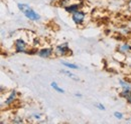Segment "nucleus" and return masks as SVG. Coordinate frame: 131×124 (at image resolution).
<instances>
[{"instance_id": "f257e3e1", "label": "nucleus", "mask_w": 131, "mask_h": 124, "mask_svg": "<svg viewBox=\"0 0 131 124\" xmlns=\"http://www.w3.org/2000/svg\"><path fill=\"white\" fill-rule=\"evenodd\" d=\"M17 8L23 15L25 16V18H27L28 20H30L32 22H37L41 19V16L39 15V13H37L28 4L17 3Z\"/></svg>"}, {"instance_id": "f03ea898", "label": "nucleus", "mask_w": 131, "mask_h": 124, "mask_svg": "<svg viewBox=\"0 0 131 124\" xmlns=\"http://www.w3.org/2000/svg\"><path fill=\"white\" fill-rule=\"evenodd\" d=\"M17 98H18V92L15 89L10 90L9 92L6 94L5 99L2 98V101H1V108H2V110H4V108L11 107L17 101Z\"/></svg>"}, {"instance_id": "7ed1b4c3", "label": "nucleus", "mask_w": 131, "mask_h": 124, "mask_svg": "<svg viewBox=\"0 0 131 124\" xmlns=\"http://www.w3.org/2000/svg\"><path fill=\"white\" fill-rule=\"evenodd\" d=\"M73 54L72 49L70 48V44L68 42H62L54 46V56L58 57H66Z\"/></svg>"}, {"instance_id": "20e7f679", "label": "nucleus", "mask_w": 131, "mask_h": 124, "mask_svg": "<svg viewBox=\"0 0 131 124\" xmlns=\"http://www.w3.org/2000/svg\"><path fill=\"white\" fill-rule=\"evenodd\" d=\"M88 17V13L83 9H80L76 12H74L73 14H71V19L73 21L74 24H76L77 26H82L86 23V19Z\"/></svg>"}, {"instance_id": "39448f33", "label": "nucleus", "mask_w": 131, "mask_h": 124, "mask_svg": "<svg viewBox=\"0 0 131 124\" xmlns=\"http://www.w3.org/2000/svg\"><path fill=\"white\" fill-rule=\"evenodd\" d=\"M13 46H14V52L15 53H24V54H27L28 50L30 49L29 46H28V43L22 37L16 38L14 40Z\"/></svg>"}, {"instance_id": "423d86ee", "label": "nucleus", "mask_w": 131, "mask_h": 124, "mask_svg": "<svg viewBox=\"0 0 131 124\" xmlns=\"http://www.w3.org/2000/svg\"><path fill=\"white\" fill-rule=\"evenodd\" d=\"M38 57L43 58V59H49L50 57H52L54 55V48L53 47H42L40 49L37 50V54Z\"/></svg>"}, {"instance_id": "0eeeda50", "label": "nucleus", "mask_w": 131, "mask_h": 124, "mask_svg": "<svg viewBox=\"0 0 131 124\" xmlns=\"http://www.w3.org/2000/svg\"><path fill=\"white\" fill-rule=\"evenodd\" d=\"M84 6H85L84 5V2H81V3H73L71 5H68V6L64 7V10H65L67 13H69V14H73L74 12H76V11H78L80 9H83Z\"/></svg>"}, {"instance_id": "6e6552de", "label": "nucleus", "mask_w": 131, "mask_h": 124, "mask_svg": "<svg viewBox=\"0 0 131 124\" xmlns=\"http://www.w3.org/2000/svg\"><path fill=\"white\" fill-rule=\"evenodd\" d=\"M116 50L120 53H123V54H128V53H131V43L129 42H123L121 44H119Z\"/></svg>"}, {"instance_id": "1a4fd4ad", "label": "nucleus", "mask_w": 131, "mask_h": 124, "mask_svg": "<svg viewBox=\"0 0 131 124\" xmlns=\"http://www.w3.org/2000/svg\"><path fill=\"white\" fill-rule=\"evenodd\" d=\"M118 83L122 90H131V82L128 79L120 78V79H118Z\"/></svg>"}, {"instance_id": "9d476101", "label": "nucleus", "mask_w": 131, "mask_h": 124, "mask_svg": "<svg viewBox=\"0 0 131 124\" xmlns=\"http://www.w3.org/2000/svg\"><path fill=\"white\" fill-rule=\"evenodd\" d=\"M119 96L126 100V102L131 105V90H121L119 92Z\"/></svg>"}, {"instance_id": "9b49d317", "label": "nucleus", "mask_w": 131, "mask_h": 124, "mask_svg": "<svg viewBox=\"0 0 131 124\" xmlns=\"http://www.w3.org/2000/svg\"><path fill=\"white\" fill-rule=\"evenodd\" d=\"M81 2H84V0H59V6L61 7H66L68 5H71L73 3H81Z\"/></svg>"}, {"instance_id": "f8f14e48", "label": "nucleus", "mask_w": 131, "mask_h": 124, "mask_svg": "<svg viewBox=\"0 0 131 124\" xmlns=\"http://www.w3.org/2000/svg\"><path fill=\"white\" fill-rule=\"evenodd\" d=\"M60 72H61V73H63V74H65L66 76H68L69 78H71V79L75 80V81H80V78L77 77V75H75L74 73H72V72L69 70V68H68V69H64V70H61Z\"/></svg>"}, {"instance_id": "ddd939ff", "label": "nucleus", "mask_w": 131, "mask_h": 124, "mask_svg": "<svg viewBox=\"0 0 131 124\" xmlns=\"http://www.w3.org/2000/svg\"><path fill=\"white\" fill-rule=\"evenodd\" d=\"M10 118H11V120L9 121L10 123H23V122H25V120L23 119L24 117L21 116V115H15V114H13Z\"/></svg>"}, {"instance_id": "4468645a", "label": "nucleus", "mask_w": 131, "mask_h": 124, "mask_svg": "<svg viewBox=\"0 0 131 124\" xmlns=\"http://www.w3.org/2000/svg\"><path fill=\"white\" fill-rule=\"evenodd\" d=\"M61 63H62V65H64L65 67L69 68V69H75V70H77V69H79V68H80L78 64H76V63H73V62L62 61Z\"/></svg>"}, {"instance_id": "2eb2a0df", "label": "nucleus", "mask_w": 131, "mask_h": 124, "mask_svg": "<svg viewBox=\"0 0 131 124\" xmlns=\"http://www.w3.org/2000/svg\"><path fill=\"white\" fill-rule=\"evenodd\" d=\"M50 87H51L54 91H57L58 93H65V89H64V88H62V87H60V85H59L56 81L50 82Z\"/></svg>"}, {"instance_id": "dca6fc26", "label": "nucleus", "mask_w": 131, "mask_h": 124, "mask_svg": "<svg viewBox=\"0 0 131 124\" xmlns=\"http://www.w3.org/2000/svg\"><path fill=\"white\" fill-rule=\"evenodd\" d=\"M42 117H43V115L41 113H37V112H34L30 115V118H32L33 120H36V121H39Z\"/></svg>"}, {"instance_id": "f3484780", "label": "nucleus", "mask_w": 131, "mask_h": 124, "mask_svg": "<svg viewBox=\"0 0 131 124\" xmlns=\"http://www.w3.org/2000/svg\"><path fill=\"white\" fill-rule=\"evenodd\" d=\"M113 116H114L116 119H118V120L124 119V114L122 112H120V111H115L114 113H113Z\"/></svg>"}, {"instance_id": "a211bd4d", "label": "nucleus", "mask_w": 131, "mask_h": 124, "mask_svg": "<svg viewBox=\"0 0 131 124\" xmlns=\"http://www.w3.org/2000/svg\"><path fill=\"white\" fill-rule=\"evenodd\" d=\"M95 106H96L97 109H99V110H102V111H105V110H106L105 105H104V104H102L101 102H97V103H95Z\"/></svg>"}, {"instance_id": "6ab92c4d", "label": "nucleus", "mask_w": 131, "mask_h": 124, "mask_svg": "<svg viewBox=\"0 0 131 124\" xmlns=\"http://www.w3.org/2000/svg\"><path fill=\"white\" fill-rule=\"evenodd\" d=\"M74 95H75V97H79V98H82L83 97V94H81V93H75V94H74Z\"/></svg>"}, {"instance_id": "aec40b11", "label": "nucleus", "mask_w": 131, "mask_h": 124, "mask_svg": "<svg viewBox=\"0 0 131 124\" xmlns=\"http://www.w3.org/2000/svg\"><path fill=\"white\" fill-rule=\"evenodd\" d=\"M126 63H128V64H129V66L131 67V56H129V57H127V60H126Z\"/></svg>"}, {"instance_id": "412c9836", "label": "nucleus", "mask_w": 131, "mask_h": 124, "mask_svg": "<svg viewBox=\"0 0 131 124\" xmlns=\"http://www.w3.org/2000/svg\"><path fill=\"white\" fill-rule=\"evenodd\" d=\"M127 6H128L129 10H131V0H128V2H127Z\"/></svg>"}, {"instance_id": "4be33fe9", "label": "nucleus", "mask_w": 131, "mask_h": 124, "mask_svg": "<svg viewBox=\"0 0 131 124\" xmlns=\"http://www.w3.org/2000/svg\"><path fill=\"white\" fill-rule=\"evenodd\" d=\"M129 29H130V33H131V27H130V28H129Z\"/></svg>"}]
</instances>
